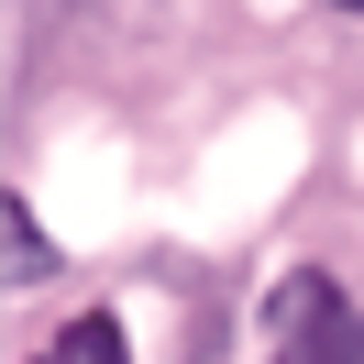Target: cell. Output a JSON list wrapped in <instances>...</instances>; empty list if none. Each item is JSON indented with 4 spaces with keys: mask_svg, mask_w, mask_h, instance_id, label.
I'll use <instances>...</instances> for the list:
<instances>
[{
    "mask_svg": "<svg viewBox=\"0 0 364 364\" xmlns=\"http://www.w3.org/2000/svg\"><path fill=\"white\" fill-rule=\"evenodd\" d=\"M265 342H276V364H364V309L331 276H287L265 309Z\"/></svg>",
    "mask_w": 364,
    "mask_h": 364,
    "instance_id": "obj_1",
    "label": "cell"
},
{
    "mask_svg": "<svg viewBox=\"0 0 364 364\" xmlns=\"http://www.w3.org/2000/svg\"><path fill=\"white\" fill-rule=\"evenodd\" d=\"M45 364H133V342H122V320H111V309H77V320H67V342H55Z\"/></svg>",
    "mask_w": 364,
    "mask_h": 364,
    "instance_id": "obj_2",
    "label": "cell"
},
{
    "mask_svg": "<svg viewBox=\"0 0 364 364\" xmlns=\"http://www.w3.org/2000/svg\"><path fill=\"white\" fill-rule=\"evenodd\" d=\"M0 232H11V287H33V276L55 265V254H45V221H33V199H11V210H0Z\"/></svg>",
    "mask_w": 364,
    "mask_h": 364,
    "instance_id": "obj_3",
    "label": "cell"
},
{
    "mask_svg": "<svg viewBox=\"0 0 364 364\" xmlns=\"http://www.w3.org/2000/svg\"><path fill=\"white\" fill-rule=\"evenodd\" d=\"M342 11H364V0H342Z\"/></svg>",
    "mask_w": 364,
    "mask_h": 364,
    "instance_id": "obj_4",
    "label": "cell"
}]
</instances>
